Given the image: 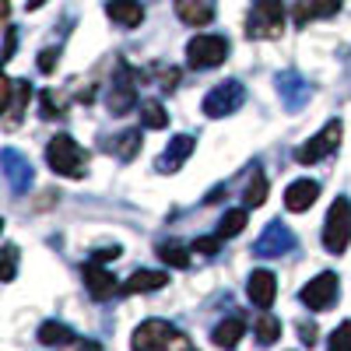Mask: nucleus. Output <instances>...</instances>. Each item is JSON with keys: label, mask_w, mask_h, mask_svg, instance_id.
<instances>
[{"label": "nucleus", "mask_w": 351, "mask_h": 351, "mask_svg": "<svg viewBox=\"0 0 351 351\" xmlns=\"http://www.w3.org/2000/svg\"><path fill=\"white\" fill-rule=\"evenodd\" d=\"M14 274H18V246L8 243L4 246V281H14Z\"/></svg>", "instance_id": "nucleus-31"}, {"label": "nucleus", "mask_w": 351, "mask_h": 351, "mask_svg": "<svg viewBox=\"0 0 351 351\" xmlns=\"http://www.w3.org/2000/svg\"><path fill=\"white\" fill-rule=\"evenodd\" d=\"M176 14L186 25H208L215 18V0H176Z\"/></svg>", "instance_id": "nucleus-19"}, {"label": "nucleus", "mask_w": 351, "mask_h": 351, "mask_svg": "<svg viewBox=\"0 0 351 351\" xmlns=\"http://www.w3.org/2000/svg\"><path fill=\"white\" fill-rule=\"evenodd\" d=\"M228 56V39L225 36H193L186 43V64L197 71H211Z\"/></svg>", "instance_id": "nucleus-6"}, {"label": "nucleus", "mask_w": 351, "mask_h": 351, "mask_svg": "<svg viewBox=\"0 0 351 351\" xmlns=\"http://www.w3.org/2000/svg\"><path fill=\"white\" fill-rule=\"evenodd\" d=\"M137 81H141V71H134L127 60L116 64V81L109 88V112L112 116H123L137 106Z\"/></svg>", "instance_id": "nucleus-5"}, {"label": "nucleus", "mask_w": 351, "mask_h": 351, "mask_svg": "<svg viewBox=\"0 0 351 351\" xmlns=\"http://www.w3.org/2000/svg\"><path fill=\"white\" fill-rule=\"evenodd\" d=\"M341 11V0H299L295 4V25L316 21V18H330Z\"/></svg>", "instance_id": "nucleus-20"}, {"label": "nucleus", "mask_w": 351, "mask_h": 351, "mask_svg": "<svg viewBox=\"0 0 351 351\" xmlns=\"http://www.w3.org/2000/svg\"><path fill=\"white\" fill-rule=\"evenodd\" d=\"M56 56H60L56 49H43V53H39V71H43V74H49V71L56 67Z\"/></svg>", "instance_id": "nucleus-33"}, {"label": "nucleus", "mask_w": 351, "mask_h": 351, "mask_svg": "<svg viewBox=\"0 0 351 351\" xmlns=\"http://www.w3.org/2000/svg\"><path fill=\"white\" fill-rule=\"evenodd\" d=\"M285 32V4L281 0H253V11L246 18L250 39H278Z\"/></svg>", "instance_id": "nucleus-3"}, {"label": "nucleus", "mask_w": 351, "mask_h": 351, "mask_svg": "<svg viewBox=\"0 0 351 351\" xmlns=\"http://www.w3.org/2000/svg\"><path fill=\"white\" fill-rule=\"evenodd\" d=\"M243 200H246V208H260V204L267 200V176H263L260 169H253V176H250V183H246Z\"/></svg>", "instance_id": "nucleus-26"}, {"label": "nucleus", "mask_w": 351, "mask_h": 351, "mask_svg": "<svg viewBox=\"0 0 351 351\" xmlns=\"http://www.w3.org/2000/svg\"><path fill=\"white\" fill-rule=\"evenodd\" d=\"M243 334H246V324H243L239 316H228V319H221V324L211 330V341H215L218 348H236Z\"/></svg>", "instance_id": "nucleus-22"}, {"label": "nucleus", "mask_w": 351, "mask_h": 351, "mask_svg": "<svg viewBox=\"0 0 351 351\" xmlns=\"http://www.w3.org/2000/svg\"><path fill=\"white\" fill-rule=\"evenodd\" d=\"M112 152L120 155L123 162H130L137 152H141V130H123L120 137H116V144H112Z\"/></svg>", "instance_id": "nucleus-28"}, {"label": "nucleus", "mask_w": 351, "mask_h": 351, "mask_svg": "<svg viewBox=\"0 0 351 351\" xmlns=\"http://www.w3.org/2000/svg\"><path fill=\"white\" fill-rule=\"evenodd\" d=\"M243 102H246V88L239 81H221L208 92V99H204V112H208L211 120H221V116L236 112Z\"/></svg>", "instance_id": "nucleus-7"}, {"label": "nucleus", "mask_w": 351, "mask_h": 351, "mask_svg": "<svg viewBox=\"0 0 351 351\" xmlns=\"http://www.w3.org/2000/svg\"><path fill=\"white\" fill-rule=\"evenodd\" d=\"M141 127L144 130H165L169 127V112L162 102L148 99V102H141Z\"/></svg>", "instance_id": "nucleus-24"}, {"label": "nucleus", "mask_w": 351, "mask_h": 351, "mask_svg": "<svg viewBox=\"0 0 351 351\" xmlns=\"http://www.w3.org/2000/svg\"><path fill=\"white\" fill-rule=\"evenodd\" d=\"M106 14L120 25V28H137L144 21V8L141 0H109L106 4Z\"/></svg>", "instance_id": "nucleus-18"}, {"label": "nucleus", "mask_w": 351, "mask_h": 351, "mask_svg": "<svg viewBox=\"0 0 351 351\" xmlns=\"http://www.w3.org/2000/svg\"><path fill=\"white\" fill-rule=\"evenodd\" d=\"M218 246H221V236H211V239H197L190 250H193V253H200V256H215V253H218Z\"/></svg>", "instance_id": "nucleus-32"}, {"label": "nucleus", "mask_w": 351, "mask_h": 351, "mask_svg": "<svg viewBox=\"0 0 351 351\" xmlns=\"http://www.w3.org/2000/svg\"><path fill=\"white\" fill-rule=\"evenodd\" d=\"M134 351H193L190 337L165 324V319H144V324L134 330V341H130Z\"/></svg>", "instance_id": "nucleus-1"}, {"label": "nucleus", "mask_w": 351, "mask_h": 351, "mask_svg": "<svg viewBox=\"0 0 351 351\" xmlns=\"http://www.w3.org/2000/svg\"><path fill=\"white\" fill-rule=\"evenodd\" d=\"M341 130H344L341 120H330L316 137H309L302 148H295V162H299V165H313V162H319V158L334 155L337 144H341Z\"/></svg>", "instance_id": "nucleus-8"}, {"label": "nucleus", "mask_w": 351, "mask_h": 351, "mask_svg": "<svg viewBox=\"0 0 351 351\" xmlns=\"http://www.w3.org/2000/svg\"><path fill=\"white\" fill-rule=\"evenodd\" d=\"M116 256H120V246H106V250H95V256H92V260L106 263V260H116Z\"/></svg>", "instance_id": "nucleus-36"}, {"label": "nucleus", "mask_w": 351, "mask_h": 351, "mask_svg": "<svg viewBox=\"0 0 351 351\" xmlns=\"http://www.w3.org/2000/svg\"><path fill=\"white\" fill-rule=\"evenodd\" d=\"M316 197H319V183L316 180H295L288 190H285V208L288 211H309L313 204H316Z\"/></svg>", "instance_id": "nucleus-17"}, {"label": "nucleus", "mask_w": 351, "mask_h": 351, "mask_svg": "<svg viewBox=\"0 0 351 351\" xmlns=\"http://www.w3.org/2000/svg\"><path fill=\"white\" fill-rule=\"evenodd\" d=\"M348 243H351V200L337 197L324 221V246L327 253H344Z\"/></svg>", "instance_id": "nucleus-4"}, {"label": "nucleus", "mask_w": 351, "mask_h": 351, "mask_svg": "<svg viewBox=\"0 0 351 351\" xmlns=\"http://www.w3.org/2000/svg\"><path fill=\"white\" fill-rule=\"evenodd\" d=\"M246 295L256 309H271L274 295H278V278L271 271H253L250 281H246Z\"/></svg>", "instance_id": "nucleus-14"}, {"label": "nucleus", "mask_w": 351, "mask_h": 351, "mask_svg": "<svg viewBox=\"0 0 351 351\" xmlns=\"http://www.w3.org/2000/svg\"><path fill=\"white\" fill-rule=\"evenodd\" d=\"M291 250H295V236H291V228L281 225V221H271L263 228V236L253 243L256 256H281V253H291Z\"/></svg>", "instance_id": "nucleus-11"}, {"label": "nucleus", "mask_w": 351, "mask_h": 351, "mask_svg": "<svg viewBox=\"0 0 351 351\" xmlns=\"http://www.w3.org/2000/svg\"><path fill=\"white\" fill-rule=\"evenodd\" d=\"M39 341H43L46 348H67V344L74 341V330H71L67 324H56V319H49V324L39 327Z\"/></svg>", "instance_id": "nucleus-23"}, {"label": "nucleus", "mask_w": 351, "mask_h": 351, "mask_svg": "<svg viewBox=\"0 0 351 351\" xmlns=\"http://www.w3.org/2000/svg\"><path fill=\"white\" fill-rule=\"evenodd\" d=\"M0 162H4V180H8L11 193H25L28 186H32V165H28L25 155H18L14 148H4Z\"/></svg>", "instance_id": "nucleus-13"}, {"label": "nucleus", "mask_w": 351, "mask_h": 351, "mask_svg": "<svg viewBox=\"0 0 351 351\" xmlns=\"http://www.w3.org/2000/svg\"><path fill=\"white\" fill-rule=\"evenodd\" d=\"M46 0H28V11H36V8H43Z\"/></svg>", "instance_id": "nucleus-38"}, {"label": "nucleus", "mask_w": 351, "mask_h": 351, "mask_svg": "<svg viewBox=\"0 0 351 351\" xmlns=\"http://www.w3.org/2000/svg\"><path fill=\"white\" fill-rule=\"evenodd\" d=\"M190 253H193V250H186V246H180V243H162V246H158V256L169 263V267H190Z\"/></svg>", "instance_id": "nucleus-29"}, {"label": "nucleus", "mask_w": 351, "mask_h": 351, "mask_svg": "<svg viewBox=\"0 0 351 351\" xmlns=\"http://www.w3.org/2000/svg\"><path fill=\"white\" fill-rule=\"evenodd\" d=\"M337 291H341V285H337V274L324 271V274H316V278H313V281H309V285L299 291V299H302L309 309L324 313V309H330V306H334Z\"/></svg>", "instance_id": "nucleus-9"}, {"label": "nucleus", "mask_w": 351, "mask_h": 351, "mask_svg": "<svg viewBox=\"0 0 351 351\" xmlns=\"http://www.w3.org/2000/svg\"><path fill=\"white\" fill-rule=\"evenodd\" d=\"M243 228H246V208H236V211H225V218L218 221V236L232 239V236H239Z\"/></svg>", "instance_id": "nucleus-27"}, {"label": "nucleus", "mask_w": 351, "mask_h": 351, "mask_svg": "<svg viewBox=\"0 0 351 351\" xmlns=\"http://www.w3.org/2000/svg\"><path fill=\"white\" fill-rule=\"evenodd\" d=\"M46 162H49V169L56 176H67V180H81V176L88 172V155L71 134H56L46 144Z\"/></svg>", "instance_id": "nucleus-2"}, {"label": "nucleus", "mask_w": 351, "mask_h": 351, "mask_svg": "<svg viewBox=\"0 0 351 351\" xmlns=\"http://www.w3.org/2000/svg\"><path fill=\"white\" fill-rule=\"evenodd\" d=\"M43 116H46V120H53V116H60V106L53 102V95H49V92H43Z\"/></svg>", "instance_id": "nucleus-34"}, {"label": "nucleus", "mask_w": 351, "mask_h": 351, "mask_svg": "<svg viewBox=\"0 0 351 351\" xmlns=\"http://www.w3.org/2000/svg\"><path fill=\"white\" fill-rule=\"evenodd\" d=\"M14 46H18V32H14V25H8V39H4V60H11V56H14Z\"/></svg>", "instance_id": "nucleus-35"}, {"label": "nucleus", "mask_w": 351, "mask_h": 351, "mask_svg": "<svg viewBox=\"0 0 351 351\" xmlns=\"http://www.w3.org/2000/svg\"><path fill=\"white\" fill-rule=\"evenodd\" d=\"M299 334H302V344H309V348L316 344V327H313V324H302Z\"/></svg>", "instance_id": "nucleus-37"}, {"label": "nucleus", "mask_w": 351, "mask_h": 351, "mask_svg": "<svg viewBox=\"0 0 351 351\" xmlns=\"http://www.w3.org/2000/svg\"><path fill=\"white\" fill-rule=\"evenodd\" d=\"M165 281H169L165 271H134L123 281L120 291H127V295H137V291H158V288H165Z\"/></svg>", "instance_id": "nucleus-21"}, {"label": "nucleus", "mask_w": 351, "mask_h": 351, "mask_svg": "<svg viewBox=\"0 0 351 351\" xmlns=\"http://www.w3.org/2000/svg\"><path fill=\"white\" fill-rule=\"evenodd\" d=\"M190 155H193V137H190V134H180V137L169 141V148L162 152V158H158L155 169L165 172V176H169V172H180V165H183Z\"/></svg>", "instance_id": "nucleus-16"}, {"label": "nucleus", "mask_w": 351, "mask_h": 351, "mask_svg": "<svg viewBox=\"0 0 351 351\" xmlns=\"http://www.w3.org/2000/svg\"><path fill=\"white\" fill-rule=\"evenodd\" d=\"M330 351H351V319H344V324L330 334Z\"/></svg>", "instance_id": "nucleus-30"}, {"label": "nucleus", "mask_w": 351, "mask_h": 351, "mask_svg": "<svg viewBox=\"0 0 351 351\" xmlns=\"http://www.w3.org/2000/svg\"><path fill=\"white\" fill-rule=\"evenodd\" d=\"M278 95H281V102H285L288 112H299L313 99V88L295 71H285V74H278Z\"/></svg>", "instance_id": "nucleus-12"}, {"label": "nucleus", "mask_w": 351, "mask_h": 351, "mask_svg": "<svg viewBox=\"0 0 351 351\" xmlns=\"http://www.w3.org/2000/svg\"><path fill=\"white\" fill-rule=\"evenodd\" d=\"M84 288L92 291V299L106 302V299L116 295V278L102 267L99 260H92V263H84Z\"/></svg>", "instance_id": "nucleus-15"}, {"label": "nucleus", "mask_w": 351, "mask_h": 351, "mask_svg": "<svg viewBox=\"0 0 351 351\" xmlns=\"http://www.w3.org/2000/svg\"><path fill=\"white\" fill-rule=\"evenodd\" d=\"M28 99H32V84H28V81H21V77H8L4 81V109H8L4 127L8 130H14L21 123V116L28 109Z\"/></svg>", "instance_id": "nucleus-10"}, {"label": "nucleus", "mask_w": 351, "mask_h": 351, "mask_svg": "<svg viewBox=\"0 0 351 351\" xmlns=\"http://www.w3.org/2000/svg\"><path fill=\"white\" fill-rule=\"evenodd\" d=\"M253 334H256V341H260L263 348H271V344L281 337V319H274L271 313H260V316L253 319Z\"/></svg>", "instance_id": "nucleus-25"}]
</instances>
